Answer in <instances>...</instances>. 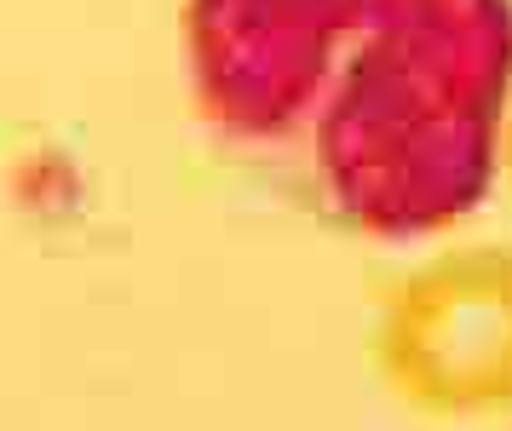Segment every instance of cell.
I'll return each instance as SVG.
<instances>
[{
	"label": "cell",
	"instance_id": "6da1fadb",
	"mask_svg": "<svg viewBox=\"0 0 512 431\" xmlns=\"http://www.w3.org/2000/svg\"><path fill=\"white\" fill-rule=\"evenodd\" d=\"M512 81L507 0H380L311 115L334 213L426 236L484 202Z\"/></svg>",
	"mask_w": 512,
	"mask_h": 431
},
{
	"label": "cell",
	"instance_id": "7a4b0ae2",
	"mask_svg": "<svg viewBox=\"0 0 512 431\" xmlns=\"http://www.w3.org/2000/svg\"><path fill=\"white\" fill-rule=\"evenodd\" d=\"M380 0H185L196 104L236 138H288L317 115Z\"/></svg>",
	"mask_w": 512,
	"mask_h": 431
},
{
	"label": "cell",
	"instance_id": "3957f363",
	"mask_svg": "<svg viewBox=\"0 0 512 431\" xmlns=\"http://www.w3.org/2000/svg\"><path fill=\"white\" fill-rule=\"evenodd\" d=\"M374 357L415 409H512V248H455L409 271L380 311Z\"/></svg>",
	"mask_w": 512,
	"mask_h": 431
},
{
	"label": "cell",
	"instance_id": "277c9868",
	"mask_svg": "<svg viewBox=\"0 0 512 431\" xmlns=\"http://www.w3.org/2000/svg\"><path fill=\"white\" fill-rule=\"evenodd\" d=\"M507 161H512V127H507Z\"/></svg>",
	"mask_w": 512,
	"mask_h": 431
}]
</instances>
